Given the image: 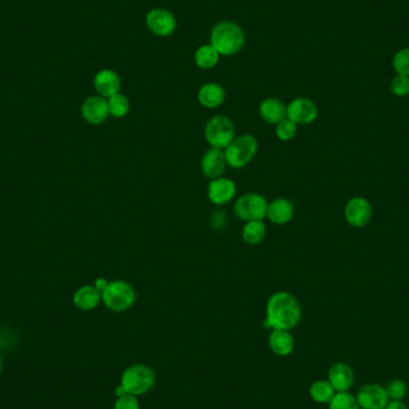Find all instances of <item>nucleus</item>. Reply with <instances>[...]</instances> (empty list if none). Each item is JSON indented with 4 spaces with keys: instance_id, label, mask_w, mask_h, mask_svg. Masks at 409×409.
<instances>
[{
    "instance_id": "f257e3e1",
    "label": "nucleus",
    "mask_w": 409,
    "mask_h": 409,
    "mask_svg": "<svg viewBox=\"0 0 409 409\" xmlns=\"http://www.w3.org/2000/svg\"><path fill=\"white\" fill-rule=\"evenodd\" d=\"M300 319L302 307L294 294L287 291H278L269 297L264 321L266 328L291 330L298 326Z\"/></svg>"
},
{
    "instance_id": "f03ea898",
    "label": "nucleus",
    "mask_w": 409,
    "mask_h": 409,
    "mask_svg": "<svg viewBox=\"0 0 409 409\" xmlns=\"http://www.w3.org/2000/svg\"><path fill=\"white\" fill-rule=\"evenodd\" d=\"M211 45L220 56H231L237 54L246 42V35L241 26L231 21L218 23L211 31Z\"/></svg>"
},
{
    "instance_id": "7ed1b4c3",
    "label": "nucleus",
    "mask_w": 409,
    "mask_h": 409,
    "mask_svg": "<svg viewBox=\"0 0 409 409\" xmlns=\"http://www.w3.org/2000/svg\"><path fill=\"white\" fill-rule=\"evenodd\" d=\"M156 383L154 370L144 364H134L128 367L121 375L120 385L126 394L133 396L145 395Z\"/></svg>"
},
{
    "instance_id": "20e7f679",
    "label": "nucleus",
    "mask_w": 409,
    "mask_h": 409,
    "mask_svg": "<svg viewBox=\"0 0 409 409\" xmlns=\"http://www.w3.org/2000/svg\"><path fill=\"white\" fill-rule=\"evenodd\" d=\"M259 150V141L252 134L236 136L230 145L224 150L227 166L243 169L252 162Z\"/></svg>"
},
{
    "instance_id": "39448f33",
    "label": "nucleus",
    "mask_w": 409,
    "mask_h": 409,
    "mask_svg": "<svg viewBox=\"0 0 409 409\" xmlns=\"http://www.w3.org/2000/svg\"><path fill=\"white\" fill-rule=\"evenodd\" d=\"M136 290L125 280L109 282L102 292V302L113 312H125L136 303Z\"/></svg>"
},
{
    "instance_id": "423d86ee",
    "label": "nucleus",
    "mask_w": 409,
    "mask_h": 409,
    "mask_svg": "<svg viewBox=\"0 0 409 409\" xmlns=\"http://www.w3.org/2000/svg\"><path fill=\"white\" fill-rule=\"evenodd\" d=\"M205 139L211 147L225 150L234 141V125L227 116L216 115L205 126Z\"/></svg>"
},
{
    "instance_id": "0eeeda50",
    "label": "nucleus",
    "mask_w": 409,
    "mask_h": 409,
    "mask_svg": "<svg viewBox=\"0 0 409 409\" xmlns=\"http://www.w3.org/2000/svg\"><path fill=\"white\" fill-rule=\"evenodd\" d=\"M268 201L259 193H246L234 201V216L243 222L264 220L267 218Z\"/></svg>"
},
{
    "instance_id": "6e6552de",
    "label": "nucleus",
    "mask_w": 409,
    "mask_h": 409,
    "mask_svg": "<svg viewBox=\"0 0 409 409\" xmlns=\"http://www.w3.org/2000/svg\"><path fill=\"white\" fill-rule=\"evenodd\" d=\"M146 26L147 29L159 38H168L175 33L177 21L175 16L169 10L154 8L150 10L146 15Z\"/></svg>"
},
{
    "instance_id": "1a4fd4ad",
    "label": "nucleus",
    "mask_w": 409,
    "mask_h": 409,
    "mask_svg": "<svg viewBox=\"0 0 409 409\" xmlns=\"http://www.w3.org/2000/svg\"><path fill=\"white\" fill-rule=\"evenodd\" d=\"M319 116L315 102L307 97H297L286 106V118L297 126L312 124Z\"/></svg>"
},
{
    "instance_id": "9d476101",
    "label": "nucleus",
    "mask_w": 409,
    "mask_h": 409,
    "mask_svg": "<svg viewBox=\"0 0 409 409\" xmlns=\"http://www.w3.org/2000/svg\"><path fill=\"white\" fill-rule=\"evenodd\" d=\"M355 399L360 409H384L388 405L389 396L384 387L377 383H369L359 389Z\"/></svg>"
},
{
    "instance_id": "9b49d317",
    "label": "nucleus",
    "mask_w": 409,
    "mask_h": 409,
    "mask_svg": "<svg viewBox=\"0 0 409 409\" xmlns=\"http://www.w3.org/2000/svg\"><path fill=\"white\" fill-rule=\"evenodd\" d=\"M81 116L86 122L93 126H98L106 122L109 116L107 98L99 95L90 96L83 102L81 108Z\"/></svg>"
},
{
    "instance_id": "f8f14e48",
    "label": "nucleus",
    "mask_w": 409,
    "mask_h": 409,
    "mask_svg": "<svg viewBox=\"0 0 409 409\" xmlns=\"http://www.w3.org/2000/svg\"><path fill=\"white\" fill-rule=\"evenodd\" d=\"M372 207L369 201L362 196L351 199L345 207V219L353 227H362L370 222Z\"/></svg>"
},
{
    "instance_id": "ddd939ff",
    "label": "nucleus",
    "mask_w": 409,
    "mask_h": 409,
    "mask_svg": "<svg viewBox=\"0 0 409 409\" xmlns=\"http://www.w3.org/2000/svg\"><path fill=\"white\" fill-rule=\"evenodd\" d=\"M225 154H224V150L211 149L207 150L200 161L201 173L202 175L209 179H218L224 175L226 170Z\"/></svg>"
},
{
    "instance_id": "4468645a",
    "label": "nucleus",
    "mask_w": 409,
    "mask_h": 409,
    "mask_svg": "<svg viewBox=\"0 0 409 409\" xmlns=\"http://www.w3.org/2000/svg\"><path fill=\"white\" fill-rule=\"evenodd\" d=\"M237 193V187L234 181L227 177H218L211 179L209 188H207V196L209 200L214 205L222 206L234 200Z\"/></svg>"
},
{
    "instance_id": "2eb2a0df",
    "label": "nucleus",
    "mask_w": 409,
    "mask_h": 409,
    "mask_svg": "<svg viewBox=\"0 0 409 409\" xmlns=\"http://www.w3.org/2000/svg\"><path fill=\"white\" fill-rule=\"evenodd\" d=\"M94 86L96 93L104 98H109L114 95L119 94L121 90V78L119 73L104 68L96 73L94 78Z\"/></svg>"
},
{
    "instance_id": "dca6fc26",
    "label": "nucleus",
    "mask_w": 409,
    "mask_h": 409,
    "mask_svg": "<svg viewBox=\"0 0 409 409\" xmlns=\"http://www.w3.org/2000/svg\"><path fill=\"white\" fill-rule=\"evenodd\" d=\"M328 382L337 392H348L353 387V369L347 362H335L329 369Z\"/></svg>"
},
{
    "instance_id": "f3484780",
    "label": "nucleus",
    "mask_w": 409,
    "mask_h": 409,
    "mask_svg": "<svg viewBox=\"0 0 409 409\" xmlns=\"http://www.w3.org/2000/svg\"><path fill=\"white\" fill-rule=\"evenodd\" d=\"M294 205L290 199L277 198L268 204L267 219L275 225H285L294 219Z\"/></svg>"
},
{
    "instance_id": "a211bd4d",
    "label": "nucleus",
    "mask_w": 409,
    "mask_h": 409,
    "mask_svg": "<svg viewBox=\"0 0 409 409\" xmlns=\"http://www.w3.org/2000/svg\"><path fill=\"white\" fill-rule=\"evenodd\" d=\"M102 302V292L94 285L79 287L73 294V304L81 312H91Z\"/></svg>"
},
{
    "instance_id": "6ab92c4d",
    "label": "nucleus",
    "mask_w": 409,
    "mask_h": 409,
    "mask_svg": "<svg viewBox=\"0 0 409 409\" xmlns=\"http://www.w3.org/2000/svg\"><path fill=\"white\" fill-rule=\"evenodd\" d=\"M226 93L222 86L217 83H206L198 91V101L207 109L220 107L225 101Z\"/></svg>"
},
{
    "instance_id": "aec40b11",
    "label": "nucleus",
    "mask_w": 409,
    "mask_h": 409,
    "mask_svg": "<svg viewBox=\"0 0 409 409\" xmlns=\"http://www.w3.org/2000/svg\"><path fill=\"white\" fill-rule=\"evenodd\" d=\"M268 346L271 351L279 357H287L294 350V337L290 330L273 329L268 337Z\"/></svg>"
},
{
    "instance_id": "412c9836",
    "label": "nucleus",
    "mask_w": 409,
    "mask_h": 409,
    "mask_svg": "<svg viewBox=\"0 0 409 409\" xmlns=\"http://www.w3.org/2000/svg\"><path fill=\"white\" fill-rule=\"evenodd\" d=\"M261 119L269 125H278L286 119V106L278 98L268 97L260 103Z\"/></svg>"
},
{
    "instance_id": "4be33fe9",
    "label": "nucleus",
    "mask_w": 409,
    "mask_h": 409,
    "mask_svg": "<svg viewBox=\"0 0 409 409\" xmlns=\"http://www.w3.org/2000/svg\"><path fill=\"white\" fill-rule=\"evenodd\" d=\"M267 234V226L264 220H252L244 224L242 239L249 246H259L264 242Z\"/></svg>"
},
{
    "instance_id": "5701e85b",
    "label": "nucleus",
    "mask_w": 409,
    "mask_h": 409,
    "mask_svg": "<svg viewBox=\"0 0 409 409\" xmlns=\"http://www.w3.org/2000/svg\"><path fill=\"white\" fill-rule=\"evenodd\" d=\"M219 59H220V54L211 43L200 46L196 49L195 56H194L196 66L201 70H211L216 67L219 63Z\"/></svg>"
},
{
    "instance_id": "b1692460",
    "label": "nucleus",
    "mask_w": 409,
    "mask_h": 409,
    "mask_svg": "<svg viewBox=\"0 0 409 409\" xmlns=\"http://www.w3.org/2000/svg\"><path fill=\"white\" fill-rule=\"evenodd\" d=\"M309 394L316 403L328 405L337 392H335V389L332 388V384L329 383L328 380H315L310 385Z\"/></svg>"
},
{
    "instance_id": "393cba45",
    "label": "nucleus",
    "mask_w": 409,
    "mask_h": 409,
    "mask_svg": "<svg viewBox=\"0 0 409 409\" xmlns=\"http://www.w3.org/2000/svg\"><path fill=\"white\" fill-rule=\"evenodd\" d=\"M108 109H109V115L114 116L116 119L125 118L129 113V101L128 98L122 94H116L111 97L108 98Z\"/></svg>"
},
{
    "instance_id": "a878e982",
    "label": "nucleus",
    "mask_w": 409,
    "mask_h": 409,
    "mask_svg": "<svg viewBox=\"0 0 409 409\" xmlns=\"http://www.w3.org/2000/svg\"><path fill=\"white\" fill-rule=\"evenodd\" d=\"M328 406L329 409H360L358 401L350 392H337Z\"/></svg>"
},
{
    "instance_id": "bb28decb",
    "label": "nucleus",
    "mask_w": 409,
    "mask_h": 409,
    "mask_svg": "<svg viewBox=\"0 0 409 409\" xmlns=\"http://www.w3.org/2000/svg\"><path fill=\"white\" fill-rule=\"evenodd\" d=\"M298 131V126L292 122L291 120L286 119L275 125V136L282 141H290L294 139Z\"/></svg>"
},
{
    "instance_id": "cd10ccee",
    "label": "nucleus",
    "mask_w": 409,
    "mask_h": 409,
    "mask_svg": "<svg viewBox=\"0 0 409 409\" xmlns=\"http://www.w3.org/2000/svg\"><path fill=\"white\" fill-rule=\"evenodd\" d=\"M392 68L396 74L409 77V47L402 48L396 51L392 58Z\"/></svg>"
},
{
    "instance_id": "c85d7f7f",
    "label": "nucleus",
    "mask_w": 409,
    "mask_h": 409,
    "mask_svg": "<svg viewBox=\"0 0 409 409\" xmlns=\"http://www.w3.org/2000/svg\"><path fill=\"white\" fill-rule=\"evenodd\" d=\"M384 388L387 390L390 401H402L407 396L408 392L407 384L402 380H390Z\"/></svg>"
},
{
    "instance_id": "c756f323",
    "label": "nucleus",
    "mask_w": 409,
    "mask_h": 409,
    "mask_svg": "<svg viewBox=\"0 0 409 409\" xmlns=\"http://www.w3.org/2000/svg\"><path fill=\"white\" fill-rule=\"evenodd\" d=\"M392 94L397 97H406L409 95V77L408 76H401L396 74L392 78V84H390Z\"/></svg>"
},
{
    "instance_id": "7c9ffc66",
    "label": "nucleus",
    "mask_w": 409,
    "mask_h": 409,
    "mask_svg": "<svg viewBox=\"0 0 409 409\" xmlns=\"http://www.w3.org/2000/svg\"><path fill=\"white\" fill-rule=\"evenodd\" d=\"M114 409H141V405L139 401L136 400V396L126 394L124 396L116 399Z\"/></svg>"
},
{
    "instance_id": "2f4dec72",
    "label": "nucleus",
    "mask_w": 409,
    "mask_h": 409,
    "mask_svg": "<svg viewBox=\"0 0 409 409\" xmlns=\"http://www.w3.org/2000/svg\"><path fill=\"white\" fill-rule=\"evenodd\" d=\"M384 409H408V407L402 401H389Z\"/></svg>"
},
{
    "instance_id": "473e14b6",
    "label": "nucleus",
    "mask_w": 409,
    "mask_h": 409,
    "mask_svg": "<svg viewBox=\"0 0 409 409\" xmlns=\"http://www.w3.org/2000/svg\"><path fill=\"white\" fill-rule=\"evenodd\" d=\"M108 284H109V282H108L106 278H97V279L95 280L94 286L96 287V289H97L98 291L103 292V291L106 290V287H107Z\"/></svg>"
},
{
    "instance_id": "72a5a7b5",
    "label": "nucleus",
    "mask_w": 409,
    "mask_h": 409,
    "mask_svg": "<svg viewBox=\"0 0 409 409\" xmlns=\"http://www.w3.org/2000/svg\"><path fill=\"white\" fill-rule=\"evenodd\" d=\"M1 370H3V359L0 357V374H1Z\"/></svg>"
}]
</instances>
